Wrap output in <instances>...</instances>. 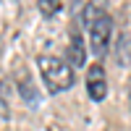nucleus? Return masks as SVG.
Returning <instances> with one entry per match:
<instances>
[{"label":"nucleus","instance_id":"0eeeda50","mask_svg":"<svg viewBox=\"0 0 131 131\" xmlns=\"http://www.w3.org/2000/svg\"><path fill=\"white\" fill-rule=\"evenodd\" d=\"M0 118H8V105H5L3 97H0Z\"/></svg>","mask_w":131,"mask_h":131},{"label":"nucleus","instance_id":"20e7f679","mask_svg":"<svg viewBox=\"0 0 131 131\" xmlns=\"http://www.w3.org/2000/svg\"><path fill=\"white\" fill-rule=\"evenodd\" d=\"M68 66L71 68H84L86 66V47H84V37L79 31H71V45H68Z\"/></svg>","mask_w":131,"mask_h":131},{"label":"nucleus","instance_id":"39448f33","mask_svg":"<svg viewBox=\"0 0 131 131\" xmlns=\"http://www.w3.org/2000/svg\"><path fill=\"white\" fill-rule=\"evenodd\" d=\"M21 76H24V86H21V97H24V100L31 105V107H34L37 105V94H34V84H31L29 81V76L26 73H21Z\"/></svg>","mask_w":131,"mask_h":131},{"label":"nucleus","instance_id":"f257e3e1","mask_svg":"<svg viewBox=\"0 0 131 131\" xmlns=\"http://www.w3.org/2000/svg\"><path fill=\"white\" fill-rule=\"evenodd\" d=\"M37 68L42 76V84L47 86L50 94H60L73 86V68L68 66V60H63L58 55H39Z\"/></svg>","mask_w":131,"mask_h":131},{"label":"nucleus","instance_id":"423d86ee","mask_svg":"<svg viewBox=\"0 0 131 131\" xmlns=\"http://www.w3.org/2000/svg\"><path fill=\"white\" fill-rule=\"evenodd\" d=\"M37 8H39V13H42V16H55L63 5L58 3V0H39V5H37Z\"/></svg>","mask_w":131,"mask_h":131},{"label":"nucleus","instance_id":"6e6552de","mask_svg":"<svg viewBox=\"0 0 131 131\" xmlns=\"http://www.w3.org/2000/svg\"><path fill=\"white\" fill-rule=\"evenodd\" d=\"M128 105H131V79H128Z\"/></svg>","mask_w":131,"mask_h":131},{"label":"nucleus","instance_id":"f03ea898","mask_svg":"<svg viewBox=\"0 0 131 131\" xmlns=\"http://www.w3.org/2000/svg\"><path fill=\"white\" fill-rule=\"evenodd\" d=\"M86 26H89V47L97 58L105 55V50L110 47V34H113V18L110 13H105L102 8L92 10V18L86 21Z\"/></svg>","mask_w":131,"mask_h":131},{"label":"nucleus","instance_id":"7ed1b4c3","mask_svg":"<svg viewBox=\"0 0 131 131\" xmlns=\"http://www.w3.org/2000/svg\"><path fill=\"white\" fill-rule=\"evenodd\" d=\"M86 94L92 102H102L107 97V76L102 63H92L86 68Z\"/></svg>","mask_w":131,"mask_h":131}]
</instances>
